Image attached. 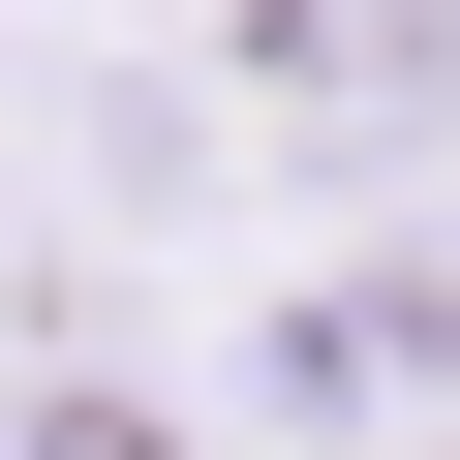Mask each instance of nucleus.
<instances>
[{
  "label": "nucleus",
  "mask_w": 460,
  "mask_h": 460,
  "mask_svg": "<svg viewBox=\"0 0 460 460\" xmlns=\"http://www.w3.org/2000/svg\"><path fill=\"white\" fill-rule=\"evenodd\" d=\"M0 460H184V429H154V399H31Z\"/></svg>",
  "instance_id": "obj_1"
}]
</instances>
